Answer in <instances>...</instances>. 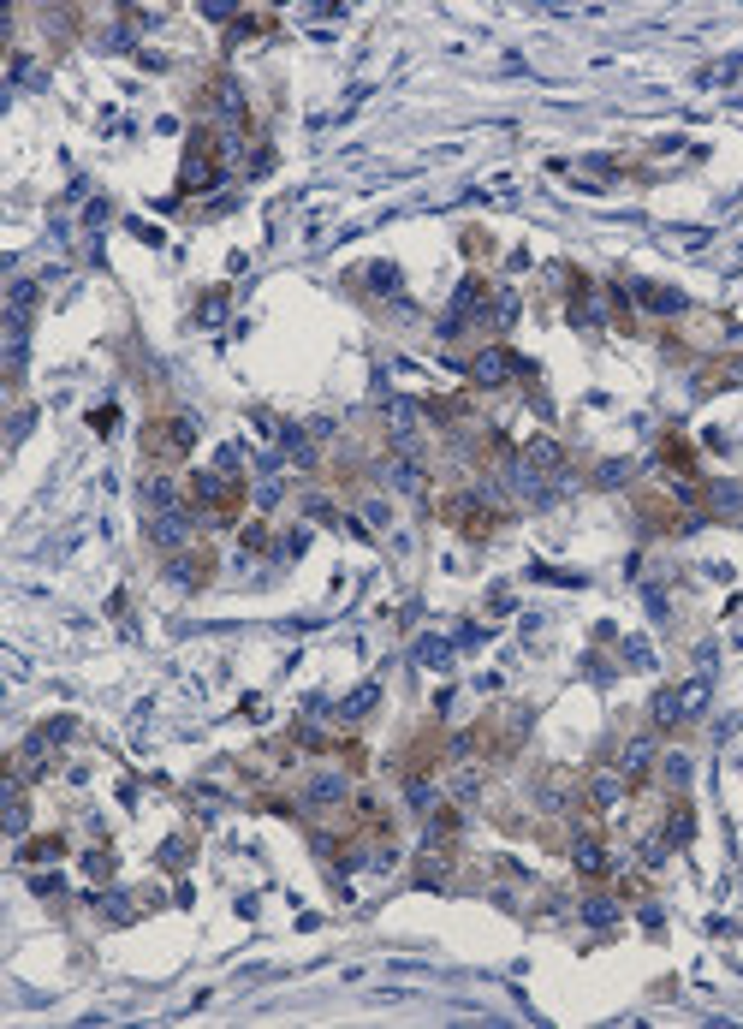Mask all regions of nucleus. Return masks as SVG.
<instances>
[{"instance_id":"7ed1b4c3","label":"nucleus","mask_w":743,"mask_h":1029,"mask_svg":"<svg viewBox=\"0 0 743 1029\" xmlns=\"http://www.w3.org/2000/svg\"><path fill=\"white\" fill-rule=\"evenodd\" d=\"M232 488H238V471H227V464L220 471H197V500L202 506H227Z\"/></svg>"},{"instance_id":"aec40b11","label":"nucleus","mask_w":743,"mask_h":1029,"mask_svg":"<svg viewBox=\"0 0 743 1029\" xmlns=\"http://www.w3.org/2000/svg\"><path fill=\"white\" fill-rule=\"evenodd\" d=\"M666 780H672V786H684V780H690V762H684V756H666Z\"/></svg>"},{"instance_id":"a211bd4d","label":"nucleus","mask_w":743,"mask_h":1029,"mask_svg":"<svg viewBox=\"0 0 743 1029\" xmlns=\"http://www.w3.org/2000/svg\"><path fill=\"white\" fill-rule=\"evenodd\" d=\"M369 286H375V292H399V268H393V262H375V268H369Z\"/></svg>"},{"instance_id":"1a4fd4ad","label":"nucleus","mask_w":743,"mask_h":1029,"mask_svg":"<svg viewBox=\"0 0 743 1029\" xmlns=\"http://www.w3.org/2000/svg\"><path fill=\"white\" fill-rule=\"evenodd\" d=\"M386 476H393V488H404V494H423V488H429V482H423V471H416V458H393Z\"/></svg>"},{"instance_id":"f03ea898","label":"nucleus","mask_w":743,"mask_h":1029,"mask_svg":"<svg viewBox=\"0 0 743 1029\" xmlns=\"http://www.w3.org/2000/svg\"><path fill=\"white\" fill-rule=\"evenodd\" d=\"M625 791H630V780H625L618 768H600L595 780H589V803H595V809H618V803H625Z\"/></svg>"},{"instance_id":"4468645a","label":"nucleus","mask_w":743,"mask_h":1029,"mask_svg":"<svg viewBox=\"0 0 743 1029\" xmlns=\"http://www.w3.org/2000/svg\"><path fill=\"white\" fill-rule=\"evenodd\" d=\"M416 660H423V667H452V643H446V637H423V643H416Z\"/></svg>"},{"instance_id":"f3484780","label":"nucleus","mask_w":743,"mask_h":1029,"mask_svg":"<svg viewBox=\"0 0 743 1029\" xmlns=\"http://www.w3.org/2000/svg\"><path fill=\"white\" fill-rule=\"evenodd\" d=\"M583 916L595 922V929H607V922H618V904H613V899H589V904H583Z\"/></svg>"},{"instance_id":"412c9836","label":"nucleus","mask_w":743,"mask_h":1029,"mask_svg":"<svg viewBox=\"0 0 743 1029\" xmlns=\"http://www.w3.org/2000/svg\"><path fill=\"white\" fill-rule=\"evenodd\" d=\"M89 875H114V857L107 851H89Z\"/></svg>"},{"instance_id":"423d86ee","label":"nucleus","mask_w":743,"mask_h":1029,"mask_svg":"<svg viewBox=\"0 0 743 1029\" xmlns=\"http://www.w3.org/2000/svg\"><path fill=\"white\" fill-rule=\"evenodd\" d=\"M672 697H678V720H696L701 708H708V678H690V685H678Z\"/></svg>"},{"instance_id":"dca6fc26","label":"nucleus","mask_w":743,"mask_h":1029,"mask_svg":"<svg viewBox=\"0 0 743 1029\" xmlns=\"http://www.w3.org/2000/svg\"><path fill=\"white\" fill-rule=\"evenodd\" d=\"M30 304H36V286H30V280H18L13 298H6V315H24V322H30Z\"/></svg>"},{"instance_id":"f8f14e48","label":"nucleus","mask_w":743,"mask_h":1029,"mask_svg":"<svg viewBox=\"0 0 743 1029\" xmlns=\"http://www.w3.org/2000/svg\"><path fill=\"white\" fill-rule=\"evenodd\" d=\"M375 702H381V685H358L351 697H345V708H339V715H345V720H363V715L375 708Z\"/></svg>"},{"instance_id":"9b49d317","label":"nucleus","mask_w":743,"mask_h":1029,"mask_svg":"<svg viewBox=\"0 0 743 1029\" xmlns=\"http://www.w3.org/2000/svg\"><path fill=\"white\" fill-rule=\"evenodd\" d=\"M524 458L535 464V471H547V476H553L559 464H565V453H559V441H529V446H524Z\"/></svg>"},{"instance_id":"39448f33","label":"nucleus","mask_w":743,"mask_h":1029,"mask_svg":"<svg viewBox=\"0 0 743 1029\" xmlns=\"http://www.w3.org/2000/svg\"><path fill=\"white\" fill-rule=\"evenodd\" d=\"M648 762H655V744H648V738H630L625 756H618V773H625V780H643Z\"/></svg>"},{"instance_id":"6e6552de","label":"nucleus","mask_w":743,"mask_h":1029,"mask_svg":"<svg viewBox=\"0 0 743 1029\" xmlns=\"http://www.w3.org/2000/svg\"><path fill=\"white\" fill-rule=\"evenodd\" d=\"M571 863H577V869H583V875H600V869H607V863H613V857H607V851H600V839H577V845H571Z\"/></svg>"},{"instance_id":"0eeeda50","label":"nucleus","mask_w":743,"mask_h":1029,"mask_svg":"<svg viewBox=\"0 0 743 1029\" xmlns=\"http://www.w3.org/2000/svg\"><path fill=\"white\" fill-rule=\"evenodd\" d=\"M190 441H197V416H167V435H161V446H167V453H185Z\"/></svg>"},{"instance_id":"9d476101","label":"nucleus","mask_w":743,"mask_h":1029,"mask_svg":"<svg viewBox=\"0 0 743 1029\" xmlns=\"http://www.w3.org/2000/svg\"><path fill=\"white\" fill-rule=\"evenodd\" d=\"M209 185H215V161H209V149H197L185 161V191H209Z\"/></svg>"},{"instance_id":"4be33fe9","label":"nucleus","mask_w":743,"mask_h":1029,"mask_svg":"<svg viewBox=\"0 0 743 1029\" xmlns=\"http://www.w3.org/2000/svg\"><path fill=\"white\" fill-rule=\"evenodd\" d=\"M625 660L630 667H648V643H625Z\"/></svg>"},{"instance_id":"2eb2a0df","label":"nucleus","mask_w":743,"mask_h":1029,"mask_svg":"<svg viewBox=\"0 0 743 1029\" xmlns=\"http://www.w3.org/2000/svg\"><path fill=\"white\" fill-rule=\"evenodd\" d=\"M630 292H636L648 310H684V298H678L672 286H630Z\"/></svg>"},{"instance_id":"6ab92c4d","label":"nucleus","mask_w":743,"mask_h":1029,"mask_svg":"<svg viewBox=\"0 0 743 1029\" xmlns=\"http://www.w3.org/2000/svg\"><path fill=\"white\" fill-rule=\"evenodd\" d=\"M655 726H678V697H672V690L655 697Z\"/></svg>"},{"instance_id":"f257e3e1","label":"nucleus","mask_w":743,"mask_h":1029,"mask_svg":"<svg viewBox=\"0 0 743 1029\" xmlns=\"http://www.w3.org/2000/svg\"><path fill=\"white\" fill-rule=\"evenodd\" d=\"M149 542H155V547H179V542H190V512H185V506H167V512H155V518H149Z\"/></svg>"},{"instance_id":"ddd939ff","label":"nucleus","mask_w":743,"mask_h":1029,"mask_svg":"<svg viewBox=\"0 0 743 1029\" xmlns=\"http://www.w3.org/2000/svg\"><path fill=\"white\" fill-rule=\"evenodd\" d=\"M345 798V773H315L310 780V803H339Z\"/></svg>"},{"instance_id":"20e7f679","label":"nucleus","mask_w":743,"mask_h":1029,"mask_svg":"<svg viewBox=\"0 0 743 1029\" xmlns=\"http://www.w3.org/2000/svg\"><path fill=\"white\" fill-rule=\"evenodd\" d=\"M512 370H517V358H512V351H500V345H494V351H482V358L470 363V375H476L482 387H500Z\"/></svg>"}]
</instances>
